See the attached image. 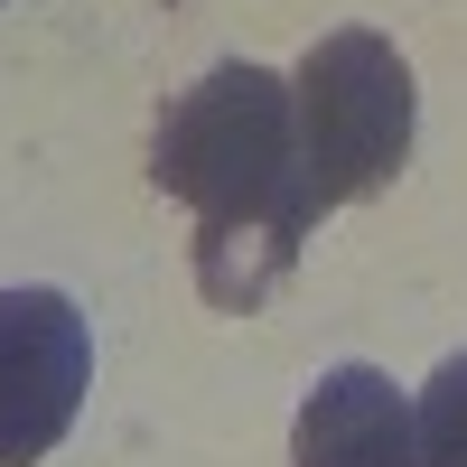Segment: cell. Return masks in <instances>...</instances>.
Instances as JSON below:
<instances>
[{
	"label": "cell",
	"mask_w": 467,
	"mask_h": 467,
	"mask_svg": "<svg viewBox=\"0 0 467 467\" xmlns=\"http://www.w3.org/2000/svg\"><path fill=\"white\" fill-rule=\"evenodd\" d=\"M160 197L197 206V290L215 308H262L271 281L308 244V187H299V112L290 75L271 66H215L197 75L150 140Z\"/></svg>",
	"instance_id": "obj_1"
},
{
	"label": "cell",
	"mask_w": 467,
	"mask_h": 467,
	"mask_svg": "<svg viewBox=\"0 0 467 467\" xmlns=\"http://www.w3.org/2000/svg\"><path fill=\"white\" fill-rule=\"evenodd\" d=\"M290 112H299V187L308 215L383 197L411 160V66L393 37L374 28H337L299 57L290 75Z\"/></svg>",
	"instance_id": "obj_2"
},
{
	"label": "cell",
	"mask_w": 467,
	"mask_h": 467,
	"mask_svg": "<svg viewBox=\"0 0 467 467\" xmlns=\"http://www.w3.org/2000/svg\"><path fill=\"white\" fill-rule=\"evenodd\" d=\"M94 337L66 290H0V467H37L85 411Z\"/></svg>",
	"instance_id": "obj_3"
},
{
	"label": "cell",
	"mask_w": 467,
	"mask_h": 467,
	"mask_svg": "<svg viewBox=\"0 0 467 467\" xmlns=\"http://www.w3.org/2000/svg\"><path fill=\"white\" fill-rule=\"evenodd\" d=\"M290 467H420L411 402L393 393V374H374V365L318 374L290 420Z\"/></svg>",
	"instance_id": "obj_4"
},
{
	"label": "cell",
	"mask_w": 467,
	"mask_h": 467,
	"mask_svg": "<svg viewBox=\"0 0 467 467\" xmlns=\"http://www.w3.org/2000/svg\"><path fill=\"white\" fill-rule=\"evenodd\" d=\"M411 440H420V467H467V356H449L411 402Z\"/></svg>",
	"instance_id": "obj_5"
}]
</instances>
